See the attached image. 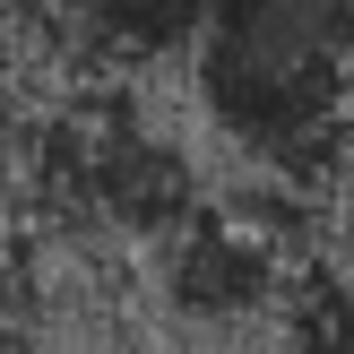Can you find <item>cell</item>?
<instances>
[{
	"label": "cell",
	"instance_id": "5b68a950",
	"mask_svg": "<svg viewBox=\"0 0 354 354\" xmlns=\"http://www.w3.org/2000/svg\"><path fill=\"white\" fill-rule=\"evenodd\" d=\"M0 9H9L17 26H52V35H78V17L95 9V0H0Z\"/></svg>",
	"mask_w": 354,
	"mask_h": 354
},
{
	"label": "cell",
	"instance_id": "277c9868",
	"mask_svg": "<svg viewBox=\"0 0 354 354\" xmlns=\"http://www.w3.org/2000/svg\"><path fill=\"white\" fill-rule=\"evenodd\" d=\"M286 346L294 354H354V277H303L286 294Z\"/></svg>",
	"mask_w": 354,
	"mask_h": 354
},
{
	"label": "cell",
	"instance_id": "7a4b0ae2",
	"mask_svg": "<svg viewBox=\"0 0 354 354\" xmlns=\"http://www.w3.org/2000/svg\"><path fill=\"white\" fill-rule=\"evenodd\" d=\"M286 294H294L286 251H277L259 225L199 207L182 234H165V303L182 311V320H199V328H242V320L286 311Z\"/></svg>",
	"mask_w": 354,
	"mask_h": 354
},
{
	"label": "cell",
	"instance_id": "3957f363",
	"mask_svg": "<svg viewBox=\"0 0 354 354\" xmlns=\"http://www.w3.org/2000/svg\"><path fill=\"white\" fill-rule=\"evenodd\" d=\"M207 9H216V0H95V9L78 17V44L95 52V61H113V69H156V61H173V52L190 61Z\"/></svg>",
	"mask_w": 354,
	"mask_h": 354
},
{
	"label": "cell",
	"instance_id": "6da1fadb",
	"mask_svg": "<svg viewBox=\"0 0 354 354\" xmlns=\"http://www.w3.org/2000/svg\"><path fill=\"white\" fill-rule=\"evenodd\" d=\"M190 113L268 190L354 173V0H216L190 44Z\"/></svg>",
	"mask_w": 354,
	"mask_h": 354
}]
</instances>
